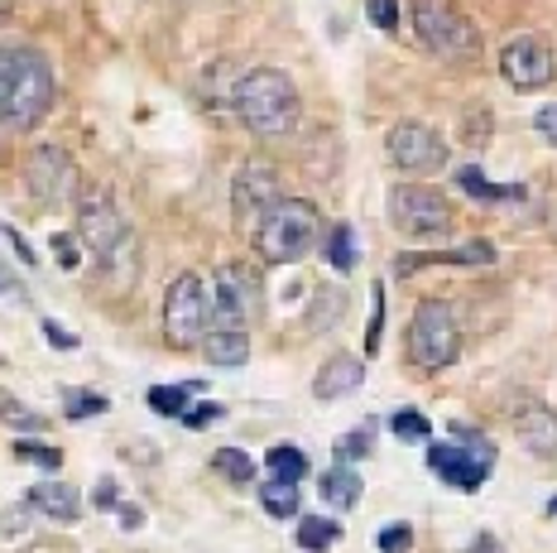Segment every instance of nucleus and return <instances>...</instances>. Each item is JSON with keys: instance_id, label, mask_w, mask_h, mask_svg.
Here are the masks:
<instances>
[{"instance_id": "obj_1", "label": "nucleus", "mask_w": 557, "mask_h": 553, "mask_svg": "<svg viewBox=\"0 0 557 553\" xmlns=\"http://www.w3.org/2000/svg\"><path fill=\"white\" fill-rule=\"evenodd\" d=\"M53 107V67L29 44L0 49V125L29 131Z\"/></svg>"}, {"instance_id": "obj_2", "label": "nucleus", "mask_w": 557, "mask_h": 553, "mask_svg": "<svg viewBox=\"0 0 557 553\" xmlns=\"http://www.w3.org/2000/svg\"><path fill=\"white\" fill-rule=\"evenodd\" d=\"M231 107L255 135H288L298 125V87L278 67H255L231 91Z\"/></svg>"}, {"instance_id": "obj_3", "label": "nucleus", "mask_w": 557, "mask_h": 553, "mask_svg": "<svg viewBox=\"0 0 557 553\" xmlns=\"http://www.w3.org/2000/svg\"><path fill=\"white\" fill-rule=\"evenodd\" d=\"M322 236V212L308 198H278L255 226V250L270 265H294L304 260Z\"/></svg>"}, {"instance_id": "obj_4", "label": "nucleus", "mask_w": 557, "mask_h": 553, "mask_svg": "<svg viewBox=\"0 0 557 553\" xmlns=\"http://www.w3.org/2000/svg\"><path fill=\"white\" fill-rule=\"evenodd\" d=\"M413 29L437 59H471L481 49V34L451 0H413Z\"/></svg>"}, {"instance_id": "obj_5", "label": "nucleus", "mask_w": 557, "mask_h": 553, "mask_svg": "<svg viewBox=\"0 0 557 553\" xmlns=\"http://www.w3.org/2000/svg\"><path fill=\"white\" fill-rule=\"evenodd\" d=\"M457 356H461V328L451 318V308L437 304V298L418 304V314L409 322V361L418 371H443Z\"/></svg>"}, {"instance_id": "obj_6", "label": "nucleus", "mask_w": 557, "mask_h": 553, "mask_svg": "<svg viewBox=\"0 0 557 553\" xmlns=\"http://www.w3.org/2000/svg\"><path fill=\"white\" fill-rule=\"evenodd\" d=\"M207 318H212V290H207L202 274H178L169 284L164 298V337L173 352H193L207 332Z\"/></svg>"}, {"instance_id": "obj_7", "label": "nucleus", "mask_w": 557, "mask_h": 553, "mask_svg": "<svg viewBox=\"0 0 557 553\" xmlns=\"http://www.w3.org/2000/svg\"><path fill=\"white\" fill-rule=\"evenodd\" d=\"M461 443H437L428 447V467L443 477V487L451 491H481V481L491 477L495 467V447L491 438H475L467 429H457Z\"/></svg>"}, {"instance_id": "obj_8", "label": "nucleus", "mask_w": 557, "mask_h": 553, "mask_svg": "<svg viewBox=\"0 0 557 553\" xmlns=\"http://www.w3.org/2000/svg\"><path fill=\"white\" fill-rule=\"evenodd\" d=\"M389 222L399 226L404 236H443L451 226V207L443 193L404 183V188L389 193Z\"/></svg>"}, {"instance_id": "obj_9", "label": "nucleus", "mask_w": 557, "mask_h": 553, "mask_svg": "<svg viewBox=\"0 0 557 553\" xmlns=\"http://www.w3.org/2000/svg\"><path fill=\"white\" fill-rule=\"evenodd\" d=\"M385 149H389V159L404 169V174H433V169L447 164V140L423 121H399L389 131Z\"/></svg>"}, {"instance_id": "obj_10", "label": "nucleus", "mask_w": 557, "mask_h": 553, "mask_svg": "<svg viewBox=\"0 0 557 553\" xmlns=\"http://www.w3.org/2000/svg\"><path fill=\"white\" fill-rule=\"evenodd\" d=\"M500 73H505V83L515 91L548 87L553 73H557V59H553L548 39H539V34H519V39H509L505 53H500Z\"/></svg>"}, {"instance_id": "obj_11", "label": "nucleus", "mask_w": 557, "mask_h": 553, "mask_svg": "<svg viewBox=\"0 0 557 553\" xmlns=\"http://www.w3.org/2000/svg\"><path fill=\"white\" fill-rule=\"evenodd\" d=\"M278 198H284V193H278V174L270 164L250 159V164L236 169V183H231V207H236V217H240V226H246V232L260 226V217L270 212Z\"/></svg>"}, {"instance_id": "obj_12", "label": "nucleus", "mask_w": 557, "mask_h": 553, "mask_svg": "<svg viewBox=\"0 0 557 553\" xmlns=\"http://www.w3.org/2000/svg\"><path fill=\"white\" fill-rule=\"evenodd\" d=\"M77 236H83L87 250H97V256H111L125 241V217H121V207L111 202V193L97 188L77 202Z\"/></svg>"}, {"instance_id": "obj_13", "label": "nucleus", "mask_w": 557, "mask_h": 553, "mask_svg": "<svg viewBox=\"0 0 557 553\" xmlns=\"http://www.w3.org/2000/svg\"><path fill=\"white\" fill-rule=\"evenodd\" d=\"M25 183H29V193L44 207H53V202H63L67 193L77 188V169H73V159H67L58 145H44V149H34V155H29Z\"/></svg>"}, {"instance_id": "obj_14", "label": "nucleus", "mask_w": 557, "mask_h": 553, "mask_svg": "<svg viewBox=\"0 0 557 553\" xmlns=\"http://www.w3.org/2000/svg\"><path fill=\"white\" fill-rule=\"evenodd\" d=\"M197 347L207 352V361H212V366H246L250 361V322L212 314Z\"/></svg>"}, {"instance_id": "obj_15", "label": "nucleus", "mask_w": 557, "mask_h": 553, "mask_svg": "<svg viewBox=\"0 0 557 553\" xmlns=\"http://www.w3.org/2000/svg\"><path fill=\"white\" fill-rule=\"evenodd\" d=\"M515 433H519V443H524L533 457H557V409H548V405L519 409Z\"/></svg>"}, {"instance_id": "obj_16", "label": "nucleus", "mask_w": 557, "mask_h": 553, "mask_svg": "<svg viewBox=\"0 0 557 553\" xmlns=\"http://www.w3.org/2000/svg\"><path fill=\"white\" fill-rule=\"evenodd\" d=\"M495 260V246L491 241H471V246L461 250H428V256H399L394 260V274L399 280H409V274L428 270V265H491Z\"/></svg>"}, {"instance_id": "obj_17", "label": "nucleus", "mask_w": 557, "mask_h": 553, "mask_svg": "<svg viewBox=\"0 0 557 553\" xmlns=\"http://www.w3.org/2000/svg\"><path fill=\"white\" fill-rule=\"evenodd\" d=\"M361 380H366L361 356H332V361L318 371V380H312V395L318 400H342V395H351V390H361Z\"/></svg>"}, {"instance_id": "obj_18", "label": "nucleus", "mask_w": 557, "mask_h": 553, "mask_svg": "<svg viewBox=\"0 0 557 553\" xmlns=\"http://www.w3.org/2000/svg\"><path fill=\"white\" fill-rule=\"evenodd\" d=\"M29 505H34V511H44L58 525H73L77 515H83V501H77V491L63 487V481H39V487L29 491Z\"/></svg>"}, {"instance_id": "obj_19", "label": "nucleus", "mask_w": 557, "mask_h": 553, "mask_svg": "<svg viewBox=\"0 0 557 553\" xmlns=\"http://www.w3.org/2000/svg\"><path fill=\"white\" fill-rule=\"evenodd\" d=\"M318 491H322V501H327L332 511H351V505L361 501V477H356V471L342 463V467H332L327 477H322Z\"/></svg>"}, {"instance_id": "obj_20", "label": "nucleus", "mask_w": 557, "mask_h": 553, "mask_svg": "<svg viewBox=\"0 0 557 553\" xmlns=\"http://www.w3.org/2000/svg\"><path fill=\"white\" fill-rule=\"evenodd\" d=\"M260 505L274 515V520H294V515H298V481L270 477V481L260 487Z\"/></svg>"}, {"instance_id": "obj_21", "label": "nucleus", "mask_w": 557, "mask_h": 553, "mask_svg": "<svg viewBox=\"0 0 557 553\" xmlns=\"http://www.w3.org/2000/svg\"><path fill=\"white\" fill-rule=\"evenodd\" d=\"M457 188L471 193V198H485V202H509V198H524V188H500L481 174V169H457Z\"/></svg>"}, {"instance_id": "obj_22", "label": "nucleus", "mask_w": 557, "mask_h": 553, "mask_svg": "<svg viewBox=\"0 0 557 553\" xmlns=\"http://www.w3.org/2000/svg\"><path fill=\"white\" fill-rule=\"evenodd\" d=\"M336 539H342V525L322 520V515H308V520L298 525V544H304L308 553H327Z\"/></svg>"}, {"instance_id": "obj_23", "label": "nucleus", "mask_w": 557, "mask_h": 553, "mask_svg": "<svg viewBox=\"0 0 557 553\" xmlns=\"http://www.w3.org/2000/svg\"><path fill=\"white\" fill-rule=\"evenodd\" d=\"M304 471H308V457L298 453L294 443L270 447V477H278V481H304Z\"/></svg>"}, {"instance_id": "obj_24", "label": "nucleus", "mask_w": 557, "mask_h": 553, "mask_svg": "<svg viewBox=\"0 0 557 553\" xmlns=\"http://www.w3.org/2000/svg\"><path fill=\"white\" fill-rule=\"evenodd\" d=\"M327 265L332 270H356V232L351 226H332V236H327Z\"/></svg>"}, {"instance_id": "obj_25", "label": "nucleus", "mask_w": 557, "mask_h": 553, "mask_svg": "<svg viewBox=\"0 0 557 553\" xmlns=\"http://www.w3.org/2000/svg\"><path fill=\"white\" fill-rule=\"evenodd\" d=\"M197 385H154L149 390V409L154 414H169V419H178L183 409H188V395Z\"/></svg>"}, {"instance_id": "obj_26", "label": "nucleus", "mask_w": 557, "mask_h": 553, "mask_svg": "<svg viewBox=\"0 0 557 553\" xmlns=\"http://www.w3.org/2000/svg\"><path fill=\"white\" fill-rule=\"evenodd\" d=\"M212 467L222 471V477H231V481H240V487H246V481H255V463L246 453H240V447H222V453L212 457Z\"/></svg>"}, {"instance_id": "obj_27", "label": "nucleus", "mask_w": 557, "mask_h": 553, "mask_svg": "<svg viewBox=\"0 0 557 553\" xmlns=\"http://www.w3.org/2000/svg\"><path fill=\"white\" fill-rule=\"evenodd\" d=\"M370 438H375V429H356V433H342L336 438V463H356V457H366L370 453Z\"/></svg>"}, {"instance_id": "obj_28", "label": "nucleus", "mask_w": 557, "mask_h": 553, "mask_svg": "<svg viewBox=\"0 0 557 553\" xmlns=\"http://www.w3.org/2000/svg\"><path fill=\"white\" fill-rule=\"evenodd\" d=\"M15 457H20V463H34V467H63V453H58V447H49V443H29V438H25V443H15Z\"/></svg>"}, {"instance_id": "obj_29", "label": "nucleus", "mask_w": 557, "mask_h": 553, "mask_svg": "<svg viewBox=\"0 0 557 553\" xmlns=\"http://www.w3.org/2000/svg\"><path fill=\"white\" fill-rule=\"evenodd\" d=\"M389 429L399 433V438H413V443H428V433H433V429H428V419H423L418 409H399V414L389 419Z\"/></svg>"}, {"instance_id": "obj_30", "label": "nucleus", "mask_w": 557, "mask_h": 553, "mask_svg": "<svg viewBox=\"0 0 557 553\" xmlns=\"http://www.w3.org/2000/svg\"><path fill=\"white\" fill-rule=\"evenodd\" d=\"M366 15L380 29H399V0H366Z\"/></svg>"}, {"instance_id": "obj_31", "label": "nucleus", "mask_w": 557, "mask_h": 553, "mask_svg": "<svg viewBox=\"0 0 557 553\" xmlns=\"http://www.w3.org/2000/svg\"><path fill=\"white\" fill-rule=\"evenodd\" d=\"M0 419L15 423V429H44L39 414H29L25 405H20V400H0Z\"/></svg>"}, {"instance_id": "obj_32", "label": "nucleus", "mask_w": 557, "mask_h": 553, "mask_svg": "<svg viewBox=\"0 0 557 553\" xmlns=\"http://www.w3.org/2000/svg\"><path fill=\"white\" fill-rule=\"evenodd\" d=\"M107 395H67V419H91V414H107Z\"/></svg>"}, {"instance_id": "obj_33", "label": "nucleus", "mask_w": 557, "mask_h": 553, "mask_svg": "<svg viewBox=\"0 0 557 553\" xmlns=\"http://www.w3.org/2000/svg\"><path fill=\"white\" fill-rule=\"evenodd\" d=\"M413 549V529L409 525H389L380 534V553H409Z\"/></svg>"}, {"instance_id": "obj_34", "label": "nucleus", "mask_w": 557, "mask_h": 553, "mask_svg": "<svg viewBox=\"0 0 557 553\" xmlns=\"http://www.w3.org/2000/svg\"><path fill=\"white\" fill-rule=\"evenodd\" d=\"M222 414H226L222 405H212V400H207V405H197V409H183L178 419L188 423V429H207V423H216V419H222Z\"/></svg>"}, {"instance_id": "obj_35", "label": "nucleus", "mask_w": 557, "mask_h": 553, "mask_svg": "<svg viewBox=\"0 0 557 553\" xmlns=\"http://www.w3.org/2000/svg\"><path fill=\"white\" fill-rule=\"evenodd\" d=\"M29 515H34L29 501H25V505H10V511H5V534H10V539L25 534V529H29Z\"/></svg>"}, {"instance_id": "obj_36", "label": "nucleus", "mask_w": 557, "mask_h": 553, "mask_svg": "<svg viewBox=\"0 0 557 553\" xmlns=\"http://www.w3.org/2000/svg\"><path fill=\"white\" fill-rule=\"evenodd\" d=\"M533 125H539V135H543V140L557 145V107H543L539 116H533Z\"/></svg>"}, {"instance_id": "obj_37", "label": "nucleus", "mask_w": 557, "mask_h": 553, "mask_svg": "<svg viewBox=\"0 0 557 553\" xmlns=\"http://www.w3.org/2000/svg\"><path fill=\"white\" fill-rule=\"evenodd\" d=\"M0 294H5V298H25V284H20V274L10 270L5 260H0Z\"/></svg>"}, {"instance_id": "obj_38", "label": "nucleus", "mask_w": 557, "mask_h": 553, "mask_svg": "<svg viewBox=\"0 0 557 553\" xmlns=\"http://www.w3.org/2000/svg\"><path fill=\"white\" fill-rule=\"evenodd\" d=\"M44 337H49L53 347H63V352H73V347H77V337H73V332H63L58 322H44Z\"/></svg>"}, {"instance_id": "obj_39", "label": "nucleus", "mask_w": 557, "mask_h": 553, "mask_svg": "<svg viewBox=\"0 0 557 553\" xmlns=\"http://www.w3.org/2000/svg\"><path fill=\"white\" fill-rule=\"evenodd\" d=\"M91 501H97V511H115V481H111V477H101V481H97V495H91Z\"/></svg>"}, {"instance_id": "obj_40", "label": "nucleus", "mask_w": 557, "mask_h": 553, "mask_svg": "<svg viewBox=\"0 0 557 553\" xmlns=\"http://www.w3.org/2000/svg\"><path fill=\"white\" fill-rule=\"evenodd\" d=\"M53 250H58V260H63L67 270L77 265V246H73V236H53Z\"/></svg>"}, {"instance_id": "obj_41", "label": "nucleus", "mask_w": 557, "mask_h": 553, "mask_svg": "<svg viewBox=\"0 0 557 553\" xmlns=\"http://www.w3.org/2000/svg\"><path fill=\"white\" fill-rule=\"evenodd\" d=\"M115 511H121V525H125V529H139V525H145V511H139V505H115Z\"/></svg>"}, {"instance_id": "obj_42", "label": "nucleus", "mask_w": 557, "mask_h": 553, "mask_svg": "<svg viewBox=\"0 0 557 553\" xmlns=\"http://www.w3.org/2000/svg\"><path fill=\"white\" fill-rule=\"evenodd\" d=\"M467 553H505V549H500V539H495V534H481V539H475V544H471Z\"/></svg>"}, {"instance_id": "obj_43", "label": "nucleus", "mask_w": 557, "mask_h": 553, "mask_svg": "<svg viewBox=\"0 0 557 553\" xmlns=\"http://www.w3.org/2000/svg\"><path fill=\"white\" fill-rule=\"evenodd\" d=\"M548 515H557V495H553V501H548Z\"/></svg>"}, {"instance_id": "obj_44", "label": "nucleus", "mask_w": 557, "mask_h": 553, "mask_svg": "<svg viewBox=\"0 0 557 553\" xmlns=\"http://www.w3.org/2000/svg\"><path fill=\"white\" fill-rule=\"evenodd\" d=\"M0 20H5V0H0Z\"/></svg>"}]
</instances>
